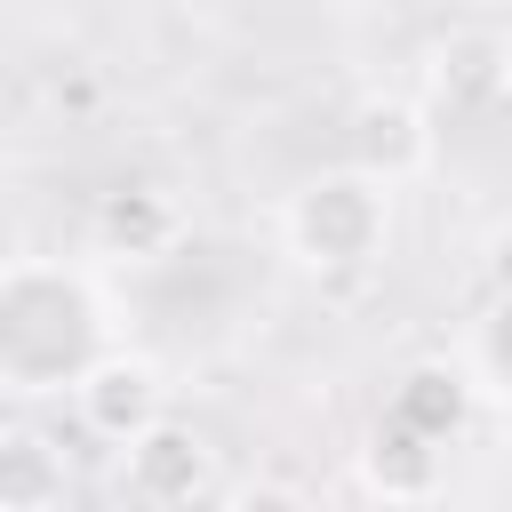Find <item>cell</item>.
Listing matches in <instances>:
<instances>
[{
	"instance_id": "cell-1",
	"label": "cell",
	"mask_w": 512,
	"mask_h": 512,
	"mask_svg": "<svg viewBox=\"0 0 512 512\" xmlns=\"http://www.w3.org/2000/svg\"><path fill=\"white\" fill-rule=\"evenodd\" d=\"M96 352H104V304L88 272L56 256H8L0 264V392H24V400L72 392Z\"/></svg>"
},
{
	"instance_id": "cell-2",
	"label": "cell",
	"mask_w": 512,
	"mask_h": 512,
	"mask_svg": "<svg viewBox=\"0 0 512 512\" xmlns=\"http://www.w3.org/2000/svg\"><path fill=\"white\" fill-rule=\"evenodd\" d=\"M280 248L304 272H320V280L384 264V248H392V184L368 176V168H352V160L304 176L280 200Z\"/></svg>"
},
{
	"instance_id": "cell-3",
	"label": "cell",
	"mask_w": 512,
	"mask_h": 512,
	"mask_svg": "<svg viewBox=\"0 0 512 512\" xmlns=\"http://www.w3.org/2000/svg\"><path fill=\"white\" fill-rule=\"evenodd\" d=\"M72 416H80L88 440L128 448L144 424L168 416V376H160V360H152V352H120V344H104V352L80 368V384H72Z\"/></svg>"
},
{
	"instance_id": "cell-4",
	"label": "cell",
	"mask_w": 512,
	"mask_h": 512,
	"mask_svg": "<svg viewBox=\"0 0 512 512\" xmlns=\"http://www.w3.org/2000/svg\"><path fill=\"white\" fill-rule=\"evenodd\" d=\"M120 488L136 504H200V496H216V448H208V432L184 424V416L144 424L120 448Z\"/></svg>"
},
{
	"instance_id": "cell-5",
	"label": "cell",
	"mask_w": 512,
	"mask_h": 512,
	"mask_svg": "<svg viewBox=\"0 0 512 512\" xmlns=\"http://www.w3.org/2000/svg\"><path fill=\"white\" fill-rule=\"evenodd\" d=\"M344 160L368 168V176H384V184L424 176V160H432V120H424V104H408V96H368V104H352V120H344Z\"/></svg>"
},
{
	"instance_id": "cell-6",
	"label": "cell",
	"mask_w": 512,
	"mask_h": 512,
	"mask_svg": "<svg viewBox=\"0 0 512 512\" xmlns=\"http://www.w3.org/2000/svg\"><path fill=\"white\" fill-rule=\"evenodd\" d=\"M472 408H480V376H472V360H408L400 376H392V400H384V416H400L408 432H424V440H464L472 432Z\"/></svg>"
},
{
	"instance_id": "cell-7",
	"label": "cell",
	"mask_w": 512,
	"mask_h": 512,
	"mask_svg": "<svg viewBox=\"0 0 512 512\" xmlns=\"http://www.w3.org/2000/svg\"><path fill=\"white\" fill-rule=\"evenodd\" d=\"M440 456H448L440 440H424V432H408L400 416H384V424L368 432V448H360V488L384 496V504H432V496L448 488V464H440Z\"/></svg>"
},
{
	"instance_id": "cell-8",
	"label": "cell",
	"mask_w": 512,
	"mask_h": 512,
	"mask_svg": "<svg viewBox=\"0 0 512 512\" xmlns=\"http://www.w3.org/2000/svg\"><path fill=\"white\" fill-rule=\"evenodd\" d=\"M96 248L104 256H128V264H152V256H168L176 240H184V208L160 192V184H120V192H104L96 200Z\"/></svg>"
},
{
	"instance_id": "cell-9",
	"label": "cell",
	"mask_w": 512,
	"mask_h": 512,
	"mask_svg": "<svg viewBox=\"0 0 512 512\" xmlns=\"http://www.w3.org/2000/svg\"><path fill=\"white\" fill-rule=\"evenodd\" d=\"M72 496V464L48 432L8 424L0 432V512H56Z\"/></svg>"
},
{
	"instance_id": "cell-10",
	"label": "cell",
	"mask_w": 512,
	"mask_h": 512,
	"mask_svg": "<svg viewBox=\"0 0 512 512\" xmlns=\"http://www.w3.org/2000/svg\"><path fill=\"white\" fill-rule=\"evenodd\" d=\"M432 88H440L448 104H472V96H488V88H496V40H480V32H456V40H440V48H432Z\"/></svg>"
},
{
	"instance_id": "cell-11",
	"label": "cell",
	"mask_w": 512,
	"mask_h": 512,
	"mask_svg": "<svg viewBox=\"0 0 512 512\" xmlns=\"http://www.w3.org/2000/svg\"><path fill=\"white\" fill-rule=\"evenodd\" d=\"M472 376L496 392V400H512V288L480 312V328H472Z\"/></svg>"
},
{
	"instance_id": "cell-12",
	"label": "cell",
	"mask_w": 512,
	"mask_h": 512,
	"mask_svg": "<svg viewBox=\"0 0 512 512\" xmlns=\"http://www.w3.org/2000/svg\"><path fill=\"white\" fill-rule=\"evenodd\" d=\"M488 280H496V296L512 288V232H496V240H488Z\"/></svg>"
},
{
	"instance_id": "cell-13",
	"label": "cell",
	"mask_w": 512,
	"mask_h": 512,
	"mask_svg": "<svg viewBox=\"0 0 512 512\" xmlns=\"http://www.w3.org/2000/svg\"><path fill=\"white\" fill-rule=\"evenodd\" d=\"M496 96H512V32L496 40Z\"/></svg>"
}]
</instances>
